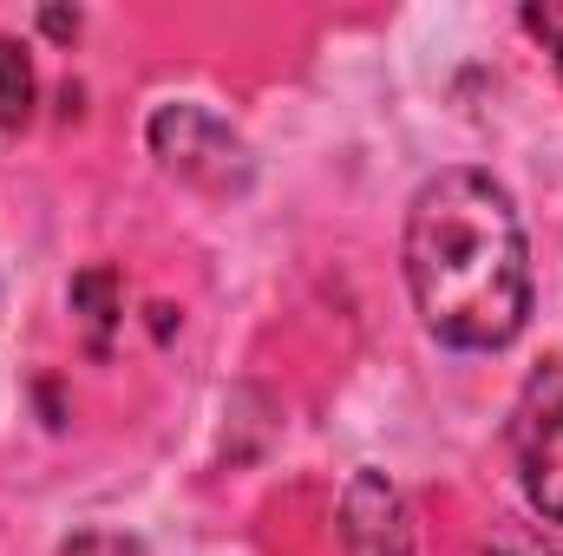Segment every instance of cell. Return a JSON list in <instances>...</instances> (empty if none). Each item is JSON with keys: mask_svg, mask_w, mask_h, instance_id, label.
<instances>
[{"mask_svg": "<svg viewBox=\"0 0 563 556\" xmlns=\"http://www.w3.org/2000/svg\"><path fill=\"white\" fill-rule=\"evenodd\" d=\"M407 288L445 347H505L531 314L525 223L485 170H439L407 210Z\"/></svg>", "mask_w": 563, "mask_h": 556, "instance_id": "cell-1", "label": "cell"}, {"mask_svg": "<svg viewBox=\"0 0 563 556\" xmlns=\"http://www.w3.org/2000/svg\"><path fill=\"white\" fill-rule=\"evenodd\" d=\"M151 151L164 157V170H177L197 190H217L223 197V190H243L250 184V151H243V138L217 112H203V105H164L151 119Z\"/></svg>", "mask_w": 563, "mask_h": 556, "instance_id": "cell-2", "label": "cell"}, {"mask_svg": "<svg viewBox=\"0 0 563 556\" xmlns=\"http://www.w3.org/2000/svg\"><path fill=\"white\" fill-rule=\"evenodd\" d=\"M511 445H518V478L538 518L563 524V374H538L518 400L511 419Z\"/></svg>", "mask_w": 563, "mask_h": 556, "instance_id": "cell-3", "label": "cell"}, {"mask_svg": "<svg viewBox=\"0 0 563 556\" xmlns=\"http://www.w3.org/2000/svg\"><path fill=\"white\" fill-rule=\"evenodd\" d=\"M341 551L347 556H413V511L387 471H354L341 491Z\"/></svg>", "mask_w": 563, "mask_h": 556, "instance_id": "cell-4", "label": "cell"}, {"mask_svg": "<svg viewBox=\"0 0 563 556\" xmlns=\"http://www.w3.org/2000/svg\"><path fill=\"white\" fill-rule=\"evenodd\" d=\"M73 314L86 327V347L106 354L112 347V327H119V276L112 269H79L73 276Z\"/></svg>", "mask_w": 563, "mask_h": 556, "instance_id": "cell-5", "label": "cell"}, {"mask_svg": "<svg viewBox=\"0 0 563 556\" xmlns=\"http://www.w3.org/2000/svg\"><path fill=\"white\" fill-rule=\"evenodd\" d=\"M33 119V66L20 40H0V132H20Z\"/></svg>", "mask_w": 563, "mask_h": 556, "instance_id": "cell-6", "label": "cell"}, {"mask_svg": "<svg viewBox=\"0 0 563 556\" xmlns=\"http://www.w3.org/2000/svg\"><path fill=\"white\" fill-rule=\"evenodd\" d=\"M66 556H139V551H132L125 537H106V531H86V537H79V544H73Z\"/></svg>", "mask_w": 563, "mask_h": 556, "instance_id": "cell-7", "label": "cell"}, {"mask_svg": "<svg viewBox=\"0 0 563 556\" xmlns=\"http://www.w3.org/2000/svg\"><path fill=\"white\" fill-rule=\"evenodd\" d=\"M492 556H563V551H551V544H498Z\"/></svg>", "mask_w": 563, "mask_h": 556, "instance_id": "cell-8", "label": "cell"}, {"mask_svg": "<svg viewBox=\"0 0 563 556\" xmlns=\"http://www.w3.org/2000/svg\"><path fill=\"white\" fill-rule=\"evenodd\" d=\"M531 26H544V33L558 40V73H563V33H558V26H551V20H538V13H531Z\"/></svg>", "mask_w": 563, "mask_h": 556, "instance_id": "cell-9", "label": "cell"}]
</instances>
